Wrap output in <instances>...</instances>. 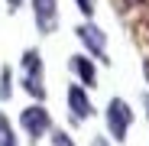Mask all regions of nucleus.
I'll return each mask as SVG.
<instances>
[{
    "label": "nucleus",
    "instance_id": "obj_4",
    "mask_svg": "<svg viewBox=\"0 0 149 146\" xmlns=\"http://www.w3.org/2000/svg\"><path fill=\"white\" fill-rule=\"evenodd\" d=\"M74 36L81 39V45L88 49V55L107 62V36H104V29H101V26H94V23L88 20V23H81V26L74 29Z\"/></svg>",
    "mask_w": 149,
    "mask_h": 146
},
{
    "label": "nucleus",
    "instance_id": "obj_11",
    "mask_svg": "<svg viewBox=\"0 0 149 146\" xmlns=\"http://www.w3.org/2000/svg\"><path fill=\"white\" fill-rule=\"evenodd\" d=\"M74 3H78V10H81V13H84L88 20L94 16V0H74Z\"/></svg>",
    "mask_w": 149,
    "mask_h": 146
},
{
    "label": "nucleus",
    "instance_id": "obj_8",
    "mask_svg": "<svg viewBox=\"0 0 149 146\" xmlns=\"http://www.w3.org/2000/svg\"><path fill=\"white\" fill-rule=\"evenodd\" d=\"M10 94H13V71L3 65V68H0V104L10 101Z\"/></svg>",
    "mask_w": 149,
    "mask_h": 146
},
{
    "label": "nucleus",
    "instance_id": "obj_2",
    "mask_svg": "<svg viewBox=\"0 0 149 146\" xmlns=\"http://www.w3.org/2000/svg\"><path fill=\"white\" fill-rule=\"evenodd\" d=\"M104 117H107V130H110V136H113L117 143H123V140H127V133H130V124H133V110H130V104L123 101V97H110Z\"/></svg>",
    "mask_w": 149,
    "mask_h": 146
},
{
    "label": "nucleus",
    "instance_id": "obj_7",
    "mask_svg": "<svg viewBox=\"0 0 149 146\" xmlns=\"http://www.w3.org/2000/svg\"><path fill=\"white\" fill-rule=\"evenodd\" d=\"M68 68L78 75L81 85H88V88L97 85V68H94V62H91L88 55H71V59H68Z\"/></svg>",
    "mask_w": 149,
    "mask_h": 146
},
{
    "label": "nucleus",
    "instance_id": "obj_16",
    "mask_svg": "<svg viewBox=\"0 0 149 146\" xmlns=\"http://www.w3.org/2000/svg\"><path fill=\"white\" fill-rule=\"evenodd\" d=\"M143 104H146V114H149V97H146V101H143Z\"/></svg>",
    "mask_w": 149,
    "mask_h": 146
},
{
    "label": "nucleus",
    "instance_id": "obj_10",
    "mask_svg": "<svg viewBox=\"0 0 149 146\" xmlns=\"http://www.w3.org/2000/svg\"><path fill=\"white\" fill-rule=\"evenodd\" d=\"M52 146H74V140L65 130H52Z\"/></svg>",
    "mask_w": 149,
    "mask_h": 146
},
{
    "label": "nucleus",
    "instance_id": "obj_14",
    "mask_svg": "<svg viewBox=\"0 0 149 146\" xmlns=\"http://www.w3.org/2000/svg\"><path fill=\"white\" fill-rule=\"evenodd\" d=\"M7 3H10V10H19V7H23V0H7Z\"/></svg>",
    "mask_w": 149,
    "mask_h": 146
},
{
    "label": "nucleus",
    "instance_id": "obj_15",
    "mask_svg": "<svg viewBox=\"0 0 149 146\" xmlns=\"http://www.w3.org/2000/svg\"><path fill=\"white\" fill-rule=\"evenodd\" d=\"M143 75H146V81H149V59L143 62Z\"/></svg>",
    "mask_w": 149,
    "mask_h": 146
},
{
    "label": "nucleus",
    "instance_id": "obj_9",
    "mask_svg": "<svg viewBox=\"0 0 149 146\" xmlns=\"http://www.w3.org/2000/svg\"><path fill=\"white\" fill-rule=\"evenodd\" d=\"M0 146H16V136H13V127L10 120L0 114Z\"/></svg>",
    "mask_w": 149,
    "mask_h": 146
},
{
    "label": "nucleus",
    "instance_id": "obj_12",
    "mask_svg": "<svg viewBox=\"0 0 149 146\" xmlns=\"http://www.w3.org/2000/svg\"><path fill=\"white\" fill-rule=\"evenodd\" d=\"M123 3H127V7H146L149 0H123Z\"/></svg>",
    "mask_w": 149,
    "mask_h": 146
},
{
    "label": "nucleus",
    "instance_id": "obj_5",
    "mask_svg": "<svg viewBox=\"0 0 149 146\" xmlns=\"http://www.w3.org/2000/svg\"><path fill=\"white\" fill-rule=\"evenodd\" d=\"M33 16L36 29L42 36H52L58 29V0H33Z\"/></svg>",
    "mask_w": 149,
    "mask_h": 146
},
{
    "label": "nucleus",
    "instance_id": "obj_3",
    "mask_svg": "<svg viewBox=\"0 0 149 146\" xmlns=\"http://www.w3.org/2000/svg\"><path fill=\"white\" fill-rule=\"evenodd\" d=\"M19 127L26 130V136L36 143L39 136H45L49 130H52V117H49V110L42 104H29L26 110L19 114Z\"/></svg>",
    "mask_w": 149,
    "mask_h": 146
},
{
    "label": "nucleus",
    "instance_id": "obj_13",
    "mask_svg": "<svg viewBox=\"0 0 149 146\" xmlns=\"http://www.w3.org/2000/svg\"><path fill=\"white\" fill-rule=\"evenodd\" d=\"M91 146H110V143H107L104 136H94V143H91Z\"/></svg>",
    "mask_w": 149,
    "mask_h": 146
},
{
    "label": "nucleus",
    "instance_id": "obj_6",
    "mask_svg": "<svg viewBox=\"0 0 149 146\" xmlns=\"http://www.w3.org/2000/svg\"><path fill=\"white\" fill-rule=\"evenodd\" d=\"M68 110H71V120H74V124H81V120H88V117L94 114V104H91L84 85H71V88H68Z\"/></svg>",
    "mask_w": 149,
    "mask_h": 146
},
{
    "label": "nucleus",
    "instance_id": "obj_1",
    "mask_svg": "<svg viewBox=\"0 0 149 146\" xmlns=\"http://www.w3.org/2000/svg\"><path fill=\"white\" fill-rule=\"evenodd\" d=\"M19 68H23V91L33 94L36 101L45 97V85H42V55L36 49H26L19 59Z\"/></svg>",
    "mask_w": 149,
    "mask_h": 146
}]
</instances>
